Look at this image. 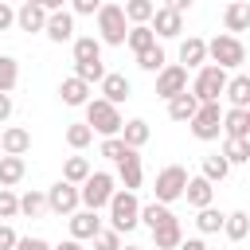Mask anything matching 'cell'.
Here are the masks:
<instances>
[{
  "label": "cell",
  "mask_w": 250,
  "mask_h": 250,
  "mask_svg": "<svg viewBox=\"0 0 250 250\" xmlns=\"http://www.w3.org/2000/svg\"><path fill=\"white\" fill-rule=\"evenodd\" d=\"M105 211H109V227H113L117 234H129L133 227H141V199H137V191L117 188L113 199L105 203Z\"/></svg>",
  "instance_id": "1"
},
{
  "label": "cell",
  "mask_w": 250,
  "mask_h": 250,
  "mask_svg": "<svg viewBox=\"0 0 250 250\" xmlns=\"http://www.w3.org/2000/svg\"><path fill=\"white\" fill-rule=\"evenodd\" d=\"M82 109H86V125H90L98 137H121V125H125V121H121V109H117V105H109L105 98H90Z\"/></svg>",
  "instance_id": "2"
},
{
  "label": "cell",
  "mask_w": 250,
  "mask_h": 250,
  "mask_svg": "<svg viewBox=\"0 0 250 250\" xmlns=\"http://www.w3.org/2000/svg\"><path fill=\"white\" fill-rule=\"evenodd\" d=\"M125 35H129L125 8L121 4H102L98 8V39L105 47H125Z\"/></svg>",
  "instance_id": "3"
},
{
  "label": "cell",
  "mask_w": 250,
  "mask_h": 250,
  "mask_svg": "<svg viewBox=\"0 0 250 250\" xmlns=\"http://www.w3.org/2000/svg\"><path fill=\"white\" fill-rule=\"evenodd\" d=\"M207 62H215V66H223V70H238L242 62H246V47H242V39L238 35H215V39H207Z\"/></svg>",
  "instance_id": "4"
},
{
  "label": "cell",
  "mask_w": 250,
  "mask_h": 250,
  "mask_svg": "<svg viewBox=\"0 0 250 250\" xmlns=\"http://www.w3.org/2000/svg\"><path fill=\"white\" fill-rule=\"evenodd\" d=\"M227 70L223 66H215V62H203L199 70H195V78H191V94H195V102L203 105V102H219L223 98V90H227Z\"/></svg>",
  "instance_id": "5"
},
{
  "label": "cell",
  "mask_w": 250,
  "mask_h": 250,
  "mask_svg": "<svg viewBox=\"0 0 250 250\" xmlns=\"http://www.w3.org/2000/svg\"><path fill=\"white\" fill-rule=\"evenodd\" d=\"M184 188H188V168L184 164H168V168H160L156 172V184H152V195H156V203H176V199H184Z\"/></svg>",
  "instance_id": "6"
},
{
  "label": "cell",
  "mask_w": 250,
  "mask_h": 250,
  "mask_svg": "<svg viewBox=\"0 0 250 250\" xmlns=\"http://www.w3.org/2000/svg\"><path fill=\"white\" fill-rule=\"evenodd\" d=\"M113 184H117V180H113L109 172H90V176H86V184L78 188V195H82V207H90V211H102V207L113 199V191H117Z\"/></svg>",
  "instance_id": "7"
},
{
  "label": "cell",
  "mask_w": 250,
  "mask_h": 250,
  "mask_svg": "<svg viewBox=\"0 0 250 250\" xmlns=\"http://www.w3.org/2000/svg\"><path fill=\"white\" fill-rule=\"evenodd\" d=\"M188 125H191V137L195 141H215L223 133V105L219 102H203Z\"/></svg>",
  "instance_id": "8"
},
{
  "label": "cell",
  "mask_w": 250,
  "mask_h": 250,
  "mask_svg": "<svg viewBox=\"0 0 250 250\" xmlns=\"http://www.w3.org/2000/svg\"><path fill=\"white\" fill-rule=\"evenodd\" d=\"M82 207V195H78V184H66V180H55L47 188V211L51 215H74Z\"/></svg>",
  "instance_id": "9"
},
{
  "label": "cell",
  "mask_w": 250,
  "mask_h": 250,
  "mask_svg": "<svg viewBox=\"0 0 250 250\" xmlns=\"http://www.w3.org/2000/svg\"><path fill=\"white\" fill-rule=\"evenodd\" d=\"M184 90H188V70H184L180 62H168V66L156 74V98L172 102V98L184 94Z\"/></svg>",
  "instance_id": "10"
},
{
  "label": "cell",
  "mask_w": 250,
  "mask_h": 250,
  "mask_svg": "<svg viewBox=\"0 0 250 250\" xmlns=\"http://www.w3.org/2000/svg\"><path fill=\"white\" fill-rule=\"evenodd\" d=\"M148 27H152V35H156V39H176V35L184 31V16H180V12H172V8H164V4H156V12H152V20H148Z\"/></svg>",
  "instance_id": "11"
},
{
  "label": "cell",
  "mask_w": 250,
  "mask_h": 250,
  "mask_svg": "<svg viewBox=\"0 0 250 250\" xmlns=\"http://www.w3.org/2000/svg\"><path fill=\"white\" fill-rule=\"evenodd\" d=\"M98 94H102L109 105H121V102L133 98V82H129L125 74H117V70H105V78L98 82Z\"/></svg>",
  "instance_id": "12"
},
{
  "label": "cell",
  "mask_w": 250,
  "mask_h": 250,
  "mask_svg": "<svg viewBox=\"0 0 250 250\" xmlns=\"http://www.w3.org/2000/svg\"><path fill=\"white\" fill-rule=\"evenodd\" d=\"M117 180L125 184V191H137V188L145 184V164H141V152H137V148H129V152L117 160Z\"/></svg>",
  "instance_id": "13"
},
{
  "label": "cell",
  "mask_w": 250,
  "mask_h": 250,
  "mask_svg": "<svg viewBox=\"0 0 250 250\" xmlns=\"http://www.w3.org/2000/svg\"><path fill=\"white\" fill-rule=\"evenodd\" d=\"M43 35H47L51 43H74V16H70L66 8H62V12H47Z\"/></svg>",
  "instance_id": "14"
},
{
  "label": "cell",
  "mask_w": 250,
  "mask_h": 250,
  "mask_svg": "<svg viewBox=\"0 0 250 250\" xmlns=\"http://www.w3.org/2000/svg\"><path fill=\"white\" fill-rule=\"evenodd\" d=\"M70 219V238H78V242H86V238H94L98 230H102V219H98V211H90V207H78L74 215H66Z\"/></svg>",
  "instance_id": "15"
},
{
  "label": "cell",
  "mask_w": 250,
  "mask_h": 250,
  "mask_svg": "<svg viewBox=\"0 0 250 250\" xmlns=\"http://www.w3.org/2000/svg\"><path fill=\"white\" fill-rule=\"evenodd\" d=\"M90 82H82L78 74H70V78H62L59 82V98H62V105H70V109H78V105H86L90 102Z\"/></svg>",
  "instance_id": "16"
},
{
  "label": "cell",
  "mask_w": 250,
  "mask_h": 250,
  "mask_svg": "<svg viewBox=\"0 0 250 250\" xmlns=\"http://www.w3.org/2000/svg\"><path fill=\"white\" fill-rule=\"evenodd\" d=\"M203 62H207V39L188 35V39L180 43V66H184V70H199Z\"/></svg>",
  "instance_id": "17"
},
{
  "label": "cell",
  "mask_w": 250,
  "mask_h": 250,
  "mask_svg": "<svg viewBox=\"0 0 250 250\" xmlns=\"http://www.w3.org/2000/svg\"><path fill=\"white\" fill-rule=\"evenodd\" d=\"M184 199H188V207H211V199H215V184L211 180H203V176H188V188H184Z\"/></svg>",
  "instance_id": "18"
},
{
  "label": "cell",
  "mask_w": 250,
  "mask_h": 250,
  "mask_svg": "<svg viewBox=\"0 0 250 250\" xmlns=\"http://www.w3.org/2000/svg\"><path fill=\"white\" fill-rule=\"evenodd\" d=\"M16 27L27 31V35L43 31V27H47V8H39V4H20V8H16Z\"/></svg>",
  "instance_id": "19"
},
{
  "label": "cell",
  "mask_w": 250,
  "mask_h": 250,
  "mask_svg": "<svg viewBox=\"0 0 250 250\" xmlns=\"http://www.w3.org/2000/svg\"><path fill=\"white\" fill-rule=\"evenodd\" d=\"M0 148H4V156H23V152L31 148V133H27L23 125H8V129L0 133Z\"/></svg>",
  "instance_id": "20"
},
{
  "label": "cell",
  "mask_w": 250,
  "mask_h": 250,
  "mask_svg": "<svg viewBox=\"0 0 250 250\" xmlns=\"http://www.w3.org/2000/svg\"><path fill=\"white\" fill-rule=\"evenodd\" d=\"M223 27H227V35L250 31V4H246V0H230L227 12H223Z\"/></svg>",
  "instance_id": "21"
},
{
  "label": "cell",
  "mask_w": 250,
  "mask_h": 250,
  "mask_svg": "<svg viewBox=\"0 0 250 250\" xmlns=\"http://www.w3.org/2000/svg\"><path fill=\"white\" fill-rule=\"evenodd\" d=\"M223 98H227L230 109H246V105H250V74H230Z\"/></svg>",
  "instance_id": "22"
},
{
  "label": "cell",
  "mask_w": 250,
  "mask_h": 250,
  "mask_svg": "<svg viewBox=\"0 0 250 250\" xmlns=\"http://www.w3.org/2000/svg\"><path fill=\"white\" fill-rule=\"evenodd\" d=\"M70 51H74V66L78 62H102V39L98 35H78L70 43Z\"/></svg>",
  "instance_id": "23"
},
{
  "label": "cell",
  "mask_w": 250,
  "mask_h": 250,
  "mask_svg": "<svg viewBox=\"0 0 250 250\" xmlns=\"http://www.w3.org/2000/svg\"><path fill=\"white\" fill-rule=\"evenodd\" d=\"M195 109H199V102H195V94H191V90H184V94H176V98L168 102V117H172V121H180V125H188V121L195 117Z\"/></svg>",
  "instance_id": "24"
},
{
  "label": "cell",
  "mask_w": 250,
  "mask_h": 250,
  "mask_svg": "<svg viewBox=\"0 0 250 250\" xmlns=\"http://www.w3.org/2000/svg\"><path fill=\"white\" fill-rule=\"evenodd\" d=\"M148 137H152V129H148V121H145V117H133V121H125V125H121V141H125L129 148H137V152L148 145Z\"/></svg>",
  "instance_id": "25"
},
{
  "label": "cell",
  "mask_w": 250,
  "mask_h": 250,
  "mask_svg": "<svg viewBox=\"0 0 250 250\" xmlns=\"http://www.w3.org/2000/svg\"><path fill=\"white\" fill-rule=\"evenodd\" d=\"M27 176V160L23 156H0V188H16Z\"/></svg>",
  "instance_id": "26"
},
{
  "label": "cell",
  "mask_w": 250,
  "mask_h": 250,
  "mask_svg": "<svg viewBox=\"0 0 250 250\" xmlns=\"http://www.w3.org/2000/svg\"><path fill=\"white\" fill-rule=\"evenodd\" d=\"M223 137H250V117L246 109H223Z\"/></svg>",
  "instance_id": "27"
},
{
  "label": "cell",
  "mask_w": 250,
  "mask_h": 250,
  "mask_svg": "<svg viewBox=\"0 0 250 250\" xmlns=\"http://www.w3.org/2000/svg\"><path fill=\"white\" fill-rule=\"evenodd\" d=\"M223 160L234 164H250V137H227L223 141Z\"/></svg>",
  "instance_id": "28"
},
{
  "label": "cell",
  "mask_w": 250,
  "mask_h": 250,
  "mask_svg": "<svg viewBox=\"0 0 250 250\" xmlns=\"http://www.w3.org/2000/svg\"><path fill=\"white\" fill-rule=\"evenodd\" d=\"M176 215H172V207L168 203H141V223L148 227V230H156V227H164V223H172Z\"/></svg>",
  "instance_id": "29"
},
{
  "label": "cell",
  "mask_w": 250,
  "mask_h": 250,
  "mask_svg": "<svg viewBox=\"0 0 250 250\" xmlns=\"http://www.w3.org/2000/svg\"><path fill=\"white\" fill-rule=\"evenodd\" d=\"M152 242H156V250H176V246L184 242V227H180V219L156 227V230H152Z\"/></svg>",
  "instance_id": "30"
},
{
  "label": "cell",
  "mask_w": 250,
  "mask_h": 250,
  "mask_svg": "<svg viewBox=\"0 0 250 250\" xmlns=\"http://www.w3.org/2000/svg\"><path fill=\"white\" fill-rule=\"evenodd\" d=\"M223 223H227V215H223L219 207H199V211H195V230H199V234H219Z\"/></svg>",
  "instance_id": "31"
},
{
  "label": "cell",
  "mask_w": 250,
  "mask_h": 250,
  "mask_svg": "<svg viewBox=\"0 0 250 250\" xmlns=\"http://www.w3.org/2000/svg\"><path fill=\"white\" fill-rule=\"evenodd\" d=\"M223 234L230 242H242L250 234V211H227V223H223Z\"/></svg>",
  "instance_id": "32"
},
{
  "label": "cell",
  "mask_w": 250,
  "mask_h": 250,
  "mask_svg": "<svg viewBox=\"0 0 250 250\" xmlns=\"http://www.w3.org/2000/svg\"><path fill=\"white\" fill-rule=\"evenodd\" d=\"M152 43H156V35H152V27H148V23H133V27H129V35H125V47H129L133 55L148 51Z\"/></svg>",
  "instance_id": "33"
},
{
  "label": "cell",
  "mask_w": 250,
  "mask_h": 250,
  "mask_svg": "<svg viewBox=\"0 0 250 250\" xmlns=\"http://www.w3.org/2000/svg\"><path fill=\"white\" fill-rule=\"evenodd\" d=\"M137 66H141L145 74H160V70L168 66V55H164V47H160V43H152L148 51H141V55H137Z\"/></svg>",
  "instance_id": "34"
},
{
  "label": "cell",
  "mask_w": 250,
  "mask_h": 250,
  "mask_svg": "<svg viewBox=\"0 0 250 250\" xmlns=\"http://www.w3.org/2000/svg\"><path fill=\"white\" fill-rule=\"evenodd\" d=\"M90 172H94V168H90L86 156H66V160H62V180H66V184H78V188H82Z\"/></svg>",
  "instance_id": "35"
},
{
  "label": "cell",
  "mask_w": 250,
  "mask_h": 250,
  "mask_svg": "<svg viewBox=\"0 0 250 250\" xmlns=\"http://www.w3.org/2000/svg\"><path fill=\"white\" fill-rule=\"evenodd\" d=\"M203 180H211V184H223L227 176H230V164L223 160V152H211V156H203V172H199Z\"/></svg>",
  "instance_id": "36"
},
{
  "label": "cell",
  "mask_w": 250,
  "mask_h": 250,
  "mask_svg": "<svg viewBox=\"0 0 250 250\" xmlns=\"http://www.w3.org/2000/svg\"><path fill=\"white\" fill-rule=\"evenodd\" d=\"M121 8H125V20H129V27H133V23H148V20H152L156 0H125Z\"/></svg>",
  "instance_id": "37"
},
{
  "label": "cell",
  "mask_w": 250,
  "mask_h": 250,
  "mask_svg": "<svg viewBox=\"0 0 250 250\" xmlns=\"http://www.w3.org/2000/svg\"><path fill=\"white\" fill-rule=\"evenodd\" d=\"M20 82V59L16 55H0V94H12Z\"/></svg>",
  "instance_id": "38"
},
{
  "label": "cell",
  "mask_w": 250,
  "mask_h": 250,
  "mask_svg": "<svg viewBox=\"0 0 250 250\" xmlns=\"http://www.w3.org/2000/svg\"><path fill=\"white\" fill-rule=\"evenodd\" d=\"M90 141H94V129H90L86 121H70V125H66V145H70L74 152H82Z\"/></svg>",
  "instance_id": "39"
},
{
  "label": "cell",
  "mask_w": 250,
  "mask_h": 250,
  "mask_svg": "<svg viewBox=\"0 0 250 250\" xmlns=\"http://www.w3.org/2000/svg\"><path fill=\"white\" fill-rule=\"evenodd\" d=\"M43 211H47V191H23V195H20V215L39 219Z\"/></svg>",
  "instance_id": "40"
},
{
  "label": "cell",
  "mask_w": 250,
  "mask_h": 250,
  "mask_svg": "<svg viewBox=\"0 0 250 250\" xmlns=\"http://www.w3.org/2000/svg\"><path fill=\"white\" fill-rule=\"evenodd\" d=\"M16 215H20V195L12 188H0V223H8Z\"/></svg>",
  "instance_id": "41"
},
{
  "label": "cell",
  "mask_w": 250,
  "mask_h": 250,
  "mask_svg": "<svg viewBox=\"0 0 250 250\" xmlns=\"http://www.w3.org/2000/svg\"><path fill=\"white\" fill-rule=\"evenodd\" d=\"M98 152H102L105 160H113V164H117V160L129 152V145H125L121 137H102V148H98Z\"/></svg>",
  "instance_id": "42"
},
{
  "label": "cell",
  "mask_w": 250,
  "mask_h": 250,
  "mask_svg": "<svg viewBox=\"0 0 250 250\" xmlns=\"http://www.w3.org/2000/svg\"><path fill=\"white\" fill-rule=\"evenodd\" d=\"M90 242H94V250H121V234H117L113 227H102Z\"/></svg>",
  "instance_id": "43"
},
{
  "label": "cell",
  "mask_w": 250,
  "mask_h": 250,
  "mask_svg": "<svg viewBox=\"0 0 250 250\" xmlns=\"http://www.w3.org/2000/svg\"><path fill=\"white\" fill-rule=\"evenodd\" d=\"M74 74H78L82 82H90V86H94V82H102V78H105V66H102V62H78V66H74Z\"/></svg>",
  "instance_id": "44"
},
{
  "label": "cell",
  "mask_w": 250,
  "mask_h": 250,
  "mask_svg": "<svg viewBox=\"0 0 250 250\" xmlns=\"http://www.w3.org/2000/svg\"><path fill=\"white\" fill-rule=\"evenodd\" d=\"M105 0H70V16H98Z\"/></svg>",
  "instance_id": "45"
},
{
  "label": "cell",
  "mask_w": 250,
  "mask_h": 250,
  "mask_svg": "<svg viewBox=\"0 0 250 250\" xmlns=\"http://www.w3.org/2000/svg\"><path fill=\"white\" fill-rule=\"evenodd\" d=\"M16 250H55L47 238H35V234H27V238H20L16 242Z\"/></svg>",
  "instance_id": "46"
},
{
  "label": "cell",
  "mask_w": 250,
  "mask_h": 250,
  "mask_svg": "<svg viewBox=\"0 0 250 250\" xmlns=\"http://www.w3.org/2000/svg\"><path fill=\"white\" fill-rule=\"evenodd\" d=\"M16 242H20V234L8 223H0V250H16Z\"/></svg>",
  "instance_id": "47"
},
{
  "label": "cell",
  "mask_w": 250,
  "mask_h": 250,
  "mask_svg": "<svg viewBox=\"0 0 250 250\" xmlns=\"http://www.w3.org/2000/svg\"><path fill=\"white\" fill-rule=\"evenodd\" d=\"M8 27H16V8L0 4V31H8Z\"/></svg>",
  "instance_id": "48"
},
{
  "label": "cell",
  "mask_w": 250,
  "mask_h": 250,
  "mask_svg": "<svg viewBox=\"0 0 250 250\" xmlns=\"http://www.w3.org/2000/svg\"><path fill=\"white\" fill-rule=\"evenodd\" d=\"M160 4H164V8H172V12H180V16H184V12H191V4H195V0H160Z\"/></svg>",
  "instance_id": "49"
},
{
  "label": "cell",
  "mask_w": 250,
  "mask_h": 250,
  "mask_svg": "<svg viewBox=\"0 0 250 250\" xmlns=\"http://www.w3.org/2000/svg\"><path fill=\"white\" fill-rule=\"evenodd\" d=\"M12 109H16V105H12V94H0V121H8Z\"/></svg>",
  "instance_id": "50"
},
{
  "label": "cell",
  "mask_w": 250,
  "mask_h": 250,
  "mask_svg": "<svg viewBox=\"0 0 250 250\" xmlns=\"http://www.w3.org/2000/svg\"><path fill=\"white\" fill-rule=\"evenodd\" d=\"M176 250H207V242H203V238H184Z\"/></svg>",
  "instance_id": "51"
},
{
  "label": "cell",
  "mask_w": 250,
  "mask_h": 250,
  "mask_svg": "<svg viewBox=\"0 0 250 250\" xmlns=\"http://www.w3.org/2000/svg\"><path fill=\"white\" fill-rule=\"evenodd\" d=\"M66 4H70V0H43V8H47V12H62Z\"/></svg>",
  "instance_id": "52"
},
{
  "label": "cell",
  "mask_w": 250,
  "mask_h": 250,
  "mask_svg": "<svg viewBox=\"0 0 250 250\" xmlns=\"http://www.w3.org/2000/svg\"><path fill=\"white\" fill-rule=\"evenodd\" d=\"M55 250H82V242H78V238H66V242H59Z\"/></svg>",
  "instance_id": "53"
},
{
  "label": "cell",
  "mask_w": 250,
  "mask_h": 250,
  "mask_svg": "<svg viewBox=\"0 0 250 250\" xmlns=\"http://www.w3.org/2000/svg\"><path fill=\"white\" fill-rule=\"evenodd\" d=\"M23 4H39V8H43V0H23Z\"/></svg>",
  "instance_id": "54"
},
{
  "label": "cell",
  "mask_w": 250,
  "mask_h": 250,
  "mask_svg": "<svg viewBox=\"0 0 250 250\" xmlns=\"http://www.w3.org/2000/svg\"><path fill=\"white\" fill-rule=\"evenodd\" d=\"M121 250H145V246H121Z\"/></svg>",
  "instance_id": "55"
},
{
  "label": "cell",
  "mask_w": 250,
  "mask_h": 250,
  "mask_svg": "<svg viewBox=\"0 0 250 250\" xmlns=\"http://www.w3.org/2000/svg\"><path fill=\"white\" fill-rule=\"evenodd\" d=\"M246 117H250V105H246Z\"/></svg>",
  "instance_id": "56"
},
{
  "label": "cell",
  "mask_w": 250,
  "mask_h": 250,
  "mask_svg": "<svg viewBox=\"0 0 250 250\" xmlns=\"http://www.w3.org/2000/svg\"><path fill=\"white\" fill-rule=\"evenodd\" d=\"M0 4H4V0H0Z\"/></svg>",
  "instance_id": "57"
}]
</instances>
